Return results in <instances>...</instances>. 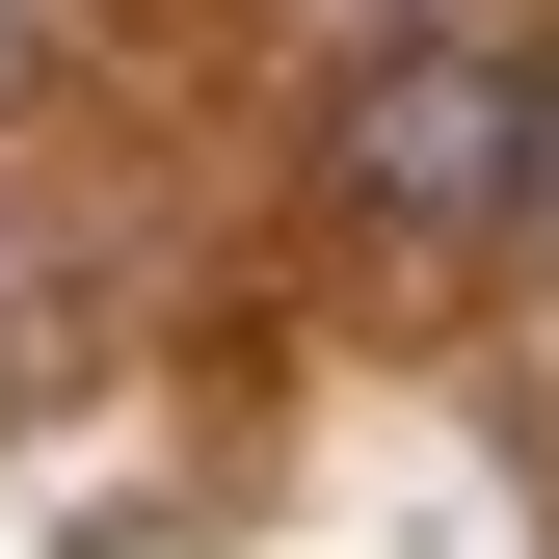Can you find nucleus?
<instances>
[{
  "label": "nucleus",
  "mask_w": 559,
  "mask_h": 559,
  "mask_svg": "<svg viewBox=\"0 0 559 559\" xmlns=\"http://www.w3.org/2000/svg\"><path fill=\"white\" fill-rule=\"evenodd\" d=\"M533 160H559V81H533V53H479V27L346 53V214H373V240H533Z\"/></svg>",
  "instance_id": "obj_1"
},
{
  "label": "nucleus",
  "mask_w": 559,
  "mask_h": 559,
  "mask_svg": "<svg viewBox=\"0 0 559 559\" xmlns=\"http://www.w3.org/2000/svg\"><path fill=\"white\" fill-rule=\"evenodd\" d=\"M346 27H373V53H427V27H453V0H346Z\"/></svg>",
  "instance_id": "obj_2"
},
{
  "label": "nucleus",
  "mask_w": 559,
  "mask_h": 559,
  "mask_svg": "<svg viewBox=\"0 0 559 559\" xmlns=\"http://www.w3.org/2000/svg\"><path fill=\"white\" fill-rule=\"evenodd\" d=\"M533 266H559V160H533Z\"/></svg>",
  "instance_id": "obj_3"
}]
</instances>
